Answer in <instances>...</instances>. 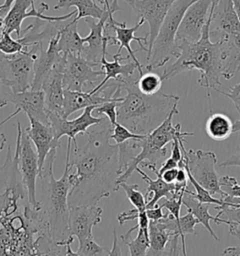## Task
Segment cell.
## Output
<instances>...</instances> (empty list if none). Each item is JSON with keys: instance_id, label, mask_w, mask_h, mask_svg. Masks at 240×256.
I'll return each mask as SVG.
<instances>
[{"instance_id": "cell-1", "label": "cell", "mask_w": 240, "mask_h": 256, "mask_svg": "<svg viewBox=\"0 0 240 256\" xmlns=\"http://www.w3.org/2000/svg\"><path fill=\"white\" fill-rule=\"evenodd\" d=\"M19 170L0 173V256H56L47 216L33 208Z\"/></svg>"}, {"instance_id": "cell-2", "label": "cell", "mask_w": 240, "mask_h": 256, "mask_svg": "<svg viewBox=\"0 0 240 256\" xmlns=\"http://www.w3.org/2000/svg\"><path fill=\"white\" fill-rule=\"evenodd\" d=\"M114 126L107 118L88 130V143L74 150V157L70 160L72 190L68 204L96 206L104 199L120 190L118 174V144H111L110 139Z\"/></svg>"}, {"instance_id": "cell-3", "label": "cell", "mask_w": 240, "mask_h": 256, "mask_svg": "<svg viewBox=\"0 0 240 256\" xmlns=\"http://www.w3.org/2000/svg\"><path fill=\"white\" fill-rule=\"evenodd\" d=\"M213 8L214 0L212 1L210 17L202 30L201 38L196 42L185 40L178 42L180 56L171 66L164 68L162 76V80L167 81L185 70H199L200 78L198 83L206 90L210 109H212L211 90H216L218 86H222L220 77H224L228 68L234 48L232 40L228 37L220 38L217 42L210 40Z\"/></svg>"}, {"instance_id": "cell-4", "label": "cell", "mask_w": 240, "mask_h": 256, "mask_svg": "<svg viewBox=\"0 0 240 256\" xmlns=\"http://www.w3.org/2000/svg\"><path fill=\"white\" fill-rule=\"evenodd\" d=\"M122 90L127 92L118 106V123L136 134L146 136L160 126L178 104L180 96L160 91L152 96L144 95L134 77L116 80Z\"/></svg>"}, {"instance_id": "cell-5", "label": "cell", "mask_w": 240, "mask_h": 256, "mask_svg": "<svg viewBox=\"0 0 240 256\" xmlns=\"http://www.w3.org/2000/svg\"><path fill=\"white\" fill-rule=\"evenodd\" d=\"M72 142L70 139H68L66 164L64 173L60 180H56L54 176V164L56 158L58 148H54L48 154L42 172L38 176L42 182L44 196L40 203L47 216L52 240L56 242L65 241L72 236L68 226L70 208L68 204V196L72 190L70 174L72 170L70 167Z\"/></svg>"}, {"instance_id": "cell-6", "label": "cell", "mask_w": 240, "mask_h": 256, "mask_svg": "<svg viewBox=\"0 0 240 256\" xmlns=\"http://www.w3.org/2000/svg\"><path fill=\"white\" fill-rule=\"evenodd\" d=\"M178 104H174L172 111L168 114V116L160 126L150 134H146L142 139L134 140L135 148H140L141 152L136 155L127 172L120 176L118 180V183L127 182L132 174L135 172L136 168L144 162H148L152 164L157 166L158 160L167 157L168 150L166 146L170 142H172L174 138L178 136H194V132H183L181 130V124L178 123L176 125H172V118L174 114L180 113L178 109Z\"/></svg>"}, {"instance_id": "cell-7", "label": "cell", "mask_w": 240, "mask_h": 256, "mask_svg": "<svg viewBox=\"0 0 240 256\" xmlns=\"http://www.w3.org/2000/svg\"><path fill=\"white\" fill-rule=\"evenodd\" d=\"M196 0H176L167 12L150 53L146 56L148 72L160 68L172 58L178 60L180 52L176 44V33L188 7Z\"/></svg>"}, {"instance_id": "cell-8", "label": "cell", "mask_w": 240, "mask_h": 256, "mask_svg": "<svg viewBox=\"0 0 240 256\" xmlns=\"http://www.w3.org/2000/svg\"><path fill=\"white\" fill-rule=\"evenodd\" d=\"M186 142L185 138H180L183 160L190 173L211 196L218 194L220 198H224L226 194L220 187V178L216 171L218 162L216 154L212 151H195L194 150L187 151L184 146Z\"/></svg>"}, {"instance_id": "cell-9", "label": "cell", "mask_w": 240, "mask_h": 256, "mask_svg": "<svg viewBox=\"0 0 240 256\" xmlns=\"http://www.w3.org/2000/svg\"><path fill=\"white\" fill-rule=\"evenodd\" d=\"M0 79L15 93L31 90L34 79V58L31 50L14 54L0 52Z\"/></svg>"}, {"instance_id": "cell-10", "label": "cell", "mask_w": 240, "mask_h": 256, "mask_svg": "<svg viewBox=\"0 0 240 256\" xmlns=\"http://www.w3.org/2000/svg\"><path fill=\"white\" fill-rule=\"evenodd\" d=\"M16 146L19 150V169L24 185L28 190V203L33 208L40 210L42 206L36 196L37 178L40 174L37 151L34 150L32 142L26 132L22 130L20 122H17Z\"/></svg>"}, {"instance_id": "cell-11", "label": "cell", "mask_w": 240, "mask_h": 256, "mask_svg": "<svg viewBox=\"0 0 240 256\" xmlns=\"http://www.w3.org/2000/svg\"><path fill=\"white\" fill-rule=\"evenodd\" d=\"M93 68L81 54H66L63 76L65 90L90 92L96 88L104 81L105 70Z\"/></svg>"}, {"instance_id": "cell-12", "label": "cell", "mask_w": 240, "mask_h": 256, "mask_svg": "<svg viewBox=\"0 0 240 256\" xmlns=\"http://www.w3.org/2000/svg\"><path fill=\"white\" fill-rule=\"evenodd\" d=\"M95 108L97 107L90 106L84 109L82 114L72 120H64L58 114L47 111L49 118V125L52 128L56 140L60 141L61 137L67 136L68 139H70L72 141L74 150L78 148L79 146L76 141V136L86 134L88 128L91 126L100 124L104 120V118H96L92 116Z\"/></svg>"}, {"instance_id": "cell-13", "label": "cell", "mask_w": 240, "mask_h": 256, "mask_svg": "<svg viewBox=\"0 0 240 256\" xmlns=\"http://www.w3.org/2000/svg\"><path fill=\"white\" fill-rule=\"evenodd\" d=\"M213 0H196L185 12L176 33V44L180 42H196L202 37L208 23Z\"/></svg>"}, {"instance_id": "cell-14", "label": "cell", "mask_w": 240, "mask_h": 256, "mask_svg": "<svg viewBox=\"0 0 240 256\" xmlns=\"http://www.w3.org/2000/svg\"><path fill=\"white\" fill-rule=\"evenodd\" d=\"M176 0H132L128 4L134 10L139 18H142L150 26L148 54L157 38L158 31L164 21L168 10Z\"/></svg>"}, {"instance_id": "cell-15", "label": "cell", "mask_w": 240, "mask_h": 256, "mask_svg": "<svg viewBox=\"0 0 240 256\" xmlns=\"http://www.w3.org/2000/svg\"><path fill=\"white\" fill-rule=\"evenodd\" d=\"M240 34V21L232 0H214L210 40L232 38Z\"/></svg>"}, {"instance_id": "cell-16", "label": "cell", "mask_w": 240, "mask_h": 256, "mask_svg": "<svg viewBox=\"0 0 240 256\" xmlns=\"http://www.w3.org/2000/svg\"><path fill=\"white\" fill-rule=\"evenodd\" d=\"M58 35L49 40L48 49L44 51L42 44L32 46L31 52L34 58V79L31 90H42L47 77L63 58V54L58 49Z\"/></svg>"}, {"instance_id": "cell-17", "label": "cell", "mask_w": 240, "mask_h": 256, "mask_svg": "<svg viewBox=\"0 0 240 256\" xmlns=\"http://www.w3.org/2000/svg\"><path fill=\"white\" fill-rule=\"evenodd\" d=\"M102 208L96 206H74L70 208V233L79 242L93 238V228L102 222Z\"/></svg>"}, {"instance_id": "cell-18", "label": "cell", "mask_w": 240, "mask_h": 256, "mask_svg": "<svg viewBox=\"0 0 240 256\" xmlns=\"http://www.w3.org/2000/svg\"><path fill=\"white\" fill-rule=\"evenodd\" d=\"M104 8L106 10V12L104 17L98 20V22H95L94 19L90 17L86 18L84 21L90 26V33L88 36L82 38L84 44H88V46L84 47L81 56L94 67L100 65L102 56L107 52L108 48V42L107 38L104 36V30L105 24L109 18V14L112 12L107 6H104Z\"/></svg>"}, {"instance_id": "cell-19", "label": "cell", "mask_w": 240, "mask_h": 256, "mask_svg": "<svg viewBox=\"0 0 240 256\" xmlns=\"http://www.w3.org/2000/svg\"><path fill=\"white\" fill-rule=\"evenodd\" d=\"M30 126L24 128L28 136L30 138L32 144H34L38 158V166H40V174L42 172L44 166L45 160L48 154L54 148H60L61 142L56 141L54 134L50 125H45L44 123L36 120L32 118H28ZM38 174V176H40Z\"/></svg>"}, {"instance_id": "cell-20", "label": "cell", "mask_w": 240, "mask_h": 256, "mask_svg": "<svg viewBox=\"0 0 240 256\" xmlns=\"http://www.w3.org/2000/svg\"><path fill=\"white\" fill-rule=\"evenodd\" d=\"M10 102L14 104L16 109H20L26 114L28 118L49 125V118L45 106V94L44 90H30L12 93Z\"/></svg>"}, {"instance_id": "cell-21", "label": "cell", "mask_w": 240, "mask_h": 256, "mask_svg": "<svg viewBox=\"0 0 240 256\" xmlns=\"http://www.w3.org/2000/svg\"><path fill=\"white\" fill-rule=\"evenodd\" d=\"M65 60L66 54H63L62 60L52 70L42 88V90H44L45 94V106L47 111L56 114L60 116L62 114L64 104L65 88L63 84V76Z\"/></svg>"}, {"instance_id": "cell-22", "label": "cell", "mask_w": 240, "mask_h": 256, "mask_svg": "<svg viewBox=\"0 0 240 256\" xmlns=\"http://www.w3.org/2000/svg\"><path fill=\"white\" fill-rule=\"evenodd\" d=\"M144 23H146V21L142 18H140L139 21L135 24L134 28H127L126 22H123L121 26H112V30L116 33V36H114L116 42H118V46H120L118 54H121L122 49L126 48L130 58L137 65L139 76H140L144 74V72H142V64L135 56V53L138 50H132V48L130 47V44H132V40H136L138 42V44L141 47V49L148 53V34H146L144 37H135L134 36L135 32L139 30Z\"/></svg>"}, {"instance_id": "cell-23", "label": "cell", "mask_w": 240, "mask_h": 256, "mask_svg": "<svg viewBox=\"0 0 240 256\" xmlns=\"http://www.w3.org/2000/svg\"><path fill=\"white\" fill-rule=\"evenodd\" d=\"M176 234L172 232L164 218L157 222L150 220V248L148 250V256H168L170 242Z\"/></svg>"}, {"instance_id": "cell-24", "label": "cell", "mask_w": 240, "mask_h": 256, "mask_svg": "<svg viewBox=\"0 0 240 256\" xmlns=\"http://www.w3.org/2000/svg\"><path fill=\"white\" fill-rule=\"evenodd\" d=\"M135 171L141 174L142 180L146 181L148 185L144 194V197L148 201L146 210L155 208L158 203V201L162 198H171L176 192H183L178 188L176 183H167L158 174H157V180H153L150 176L144 173L142 168L139 166L136 168Z\"/></svg>"}, {"instance_id": "cell-25", "label": "cell", "mask_w": 240, "mask_h": 256, "mask_svg": "<svg viewBox=\"0 0 240 256\" xmlns=\"http://www.w3.org/2000/svg\"><path fill=\"white\" fill-rule=\"evenodd\" d=\"M106 54L107 52L104 54L102 58L100 61V65L102 68L105 70V77L104 81L98 86L96 88H94L93 90L90 91L91 93H95L96 91L98 90L104 84L107 83L110 80H118V78L122 79H128L132 78L134 74L135 70L138 67L135 64L134 61H128L126 64H120L121 61L128 60L130 58V56H127L125 58L121 56V54H116L112 56L114 61L109 62L106 60ZM132 60V58H130Z\"/></svg>"}, {"instance_id": "cell-26", "label": "cell", "mask_w": 240, "mask_h": 256, "mask_svg": "<svg viewBox=\"0 0 240 256\" xmlns=\"http://www.w3.org/2000/svg\"><path fill=\"white\" fill-rule=\"evenodd\" d=\"M78 21L68 20L66 26L58 33V49L63 54H81L84 44L77 30Z\"/></svg>"}, {"instance_id": "cell-27", "label": "cell", "mask_w": 240, "mask_h": 256, "mask_svg": "<svg viewBox=\"0 0 240 256\" xmlns=\"http://www.w3.org/2000/svg\"><path fill=\"white\" fill-rule=\"evenodd\" d=\"M35 1L37 0H15L8 14L2 19V31L8 34L15 32L17 38H21L22 21L26 19L28 10Z\"/></svg>"}, {"instance_id": "cell-28", "label": "cell", "mask_w": 240, "mask_h": 256, "mask_svg": "<svg viewBox=\"0 0 240 256\" xmlns=\"http://www.w3.org/2000/svg\"><path fill=\"white\" fill-rule=\"evenodd\" d=\"M182 204L187 208L188 211H190L195 218L198 220L199 224L204 226V228L210 232V234L215 240L220 241L217 234L212 230L210 226V222L213 220L216 224H218V218L215 216L213 217L210 215V204L202 203L199 200H197L194 196H192L190 192H185Z\"/></svg>"}, {"instance_id": "cell-29", "label": "cell", "mask_w": 240, "mask_h": 256, "mask_svg": "<svg viewBox=\"0 0 240 256\" xmlns=\"http://www.w3.org/2000/svg\"><path fill=\"white\" fill-rule=\"evenodd\" d=\"M70 7L77 8V16L74 19L79 21L82 18H93L100 20L104 16L106 10L104 8L98 7L94 2V0H60L54 8L61 10V8H70Z\"/></svg>"}, {"instance_id": "cell-30", "label": "cell", "mask_w": 240, "mask_h": 256, "mask_svg": "<svg viewBox=\"0 0 240 256\" xmlns=\"http://www.w3.org/2000/svg\"><path fill=\"white\" fill-rule=\"evenodd\" d=\"M206 130L208 136L212 140L224 141L234 134V123L224 114H213L206 121Z\"/></svg>"}, {"instance_id": "cell-31", "label": "cell", "mask_w": 240, "mask_h": 256, "mask_svg": "<svg viewBox=\"0 0 240 256\" xmlns=\"http://www.w3.org/2000/svg\"><path fill=\"white\" fill-rule=\"evenodd\" d=\"M162 76H158L152 72H148L139 77L136 81L138 90L141 93L146 96H152L158 93L162 86Z\"/></svg>"}, {"instance_id": "cell-32", "label": "cell", "mask_w": 240, "mask_h": 256, "mask_svg": "<svg viewBox=\"0 0 240 256\" xmlns=\"http://www.w3.org/2000/svg\"><path fill=\"white\" fill-rule=\"evenodd\" d=\"M137 231V236L134 240L123 238L128 245L130 256H148L150 248L148 231H144L142 228H138Z\"/></svg>"}, {"instance_id": "cell-33", "label": "cell", "mask_w": 240, "mask_h": 256, "mask_svg": "<svg viewBox=\"0 0 240 256\" xmlns=\"http://www.w3.org/2000/svg\"><path fill=\"white\" fill-rule=\"evenodd\" d=\"M120 188L124 190L128 201L134 206L139 212H144L146 210V204L148 201L144 197V194L139 190L138 184H128L127 182L120 183Z\"/></svg>"}, {"instance_id": "cell-34", "label": "cell", "mask_w": 240, "mask_h": 256, "mask_svg": "<svg viewBox=\"0 0 240 256\" xmlns=\"http://www.w3.org/2000/svg\"><path fill=\"white\" fill-rule=\"evenodd\" d=\"M77 252L81 256H109L111 250L100 246L94 238L79 242Z\"/></svg>"}, {"instance_id": "cell-35", "label": "cell", "mask_w": 240, "mask_h": 256, "mask_svg": "<svg viewBox=\"0 0 240 256\" xmlns=\"http://www.w3.org/2000/svg\"><path fill=\"white\" fill-rule=\"evenodd\" d=\"M24 51H28L21 42L17 38L16 40L12 38L10 34L7 32H3L2 37L0 38V52L4 54H14L21 53Z\"/></svg>"}, {"instance_id": "cell-36", "label": "cell", "mask_w": 240, "mask_h": 256, "mask_svg": "<svg viewBox=\"0 0 240 256\" xmlns=\"http://www.w3.org/2000/svg\"><path fill=\"white\" fill-rule=\"evenodd\" d=\"M122 100H123V97L116 98L112 102H105L104 104L95 108L94 112L98 116L105 114L106 118L110 120L111 124L114 127V125L118 123V106Z\"/></svg>"}, {"instance_id": "cell-37", "label": "cell", "mask_w": 240, "mask_h": 256, "mask_svg": "<svg viewBox=\"0 0 240 256\" xmlns=\"http://www.w3.org/2000/svg\"><path fill=\"white\" fill-rule=\"evenodd\" d=\"M144 136H146L134 134L125 126L121 125L120 123H116L112 130L111 139H112L116 143V144H120L124 142L130 141V140H140V139H142Z\"/></svg>"}, {"instance_id": "cell-38", "label": "cell", "mask_w": 240, "mask_h": 256, "mask_svg": "<svg viewBox=\"0 0 240 256\" xmlns=\"http://www.w3.org/2000/svg\"><path fill=\"white\" fill-rule=\"evenodd\" d=\"M220 187H224V192L226 196L229 197H236L240 198V185L236 178L231 176H224L220 178Z\"/></svg>"}, {"instance_id": "cell-39", "label": "cell", "mask_w": 240, "mask_h": 256, "mask_svg": "<svg viewBox=\"0 0 240 256\" xmlns=\"http://www.w3.org/2000/svg\"><path fill=\"white\" fill-rule=\"evenodd\" d=\"M109 256H130L128 245L122 236H118L116 230H114V240Z\"/></svg>"}, {"instance_id": "cell-40", "label": "cell", "mask_w": 240, "mask_h": 256, "mask_svg": "<svg viewBox=\"0 0 240 256\" xmlns=\"http://www.w3.org/2000/svg\"><path fill=\"white\" fill-rule=\"evenodd\" d=\"M215 91H217L218 93H220V94L226 96L227 98H230L236 107L238 113L240 114V83L234 86H231L229 92H224V91L218 90H216Z\"/></svg>"}, {"instance_id": "cell-41", "label": "cell", "mask_w": 240, "mask_h": 256, "mask_svg": "<svg viewBox=\"0 0 240 256\" xmlns=\"http://www.w3.org/2000/svg\"><path fill=\"white\" fill-rule=\"evenodd\" d=\"M74 240V236H70L66 240L58 242L60 246L56 256H81L78 252H74V250L72 248V244Z\"/></svg>"}, {"instance_id": "cell-42", "label": "cell", "mask_w": 240, "mask_h": 256, "mask_svg": "<svg viewBox=\"0 0 240 256\" xmlns=\"http://www.w3.org/2000/svg\"><path fill=\"white\" fill-rule=\"evenodd\" d=\"M12 93H14V90L0 79V108L10 104L8 100Z\"/></svg>"}, {"instance_id": "cell-43", "label": "cell", "mask_w": 240, "mask_h": 256, "mask_svg": "<svg viewBox=\"0 0 240 256\" xmlns=\"http://www.w3.org/2000/svg\"><path fill=\"white\" fill-rule=\"evenodd\" d=\"M138 215H139V211L137 210L136 208L125 211V212H121L118 216V220L120 226H124L128 222L137 220Z\"/></svg>"}, {"instance_id": "cell-44", "label": "cell", "mask_w": 240, "mask_h": 256, "mask_svg": "<svg viewBox=\"0 0 240 256\" xmlns=\"http://www.w3.org/2000/svg\"><path fill=\"white\" fill-rule=\"evenodd\" d=\"M186 136H178L176 138L174 139L172 141V153H171V158L174 160L176 162H180L183 158V154L181 150V146H180V138H185Z\"/></svg>"}, {"instance_id": "cell-45", "label": "cell", "mask_w": 240, "mask_h": 256, "mask_svg": "<svg viewBox=\"0 0 240 256\" xmlns=\"http://www.w3.org/2000/svg\"><path fill=\"white\" fill-rule=\"evenodd\" d=\"M146 215H148V218H150V220L157 222V220H160L164 218L166 214L164 213L162 208L157 204L153 208L146 210Z\"/></svg>"}, {"instance_id": "cell-46", "label": "cell", "mask_w": 240, "mask_h": 256, "mask_svg": "<svg viewBox=\"0 0 240 256\" xmlns=\"http://www.w3.org/2000/svg\"><path fill=\"white\" fill-rule=\"evenodd\" d=\"M240 167V150L232 154L229 158H226L222 164H220L222 168H227V167Z\"/></svg>"}, {"instance_id": "cell-47", "label": "cell", "mask_w": 240, "mask_h": 256, "mask_svg": "<svg viewBox=\"0 0 240 256\" xmlns=\"http://www.w3.org/2000/svg\"><path fill=\"white\" fill-rule=\"evenodd\" d=\"M180 240V236H178V234L172 236L171 242H170L169 252H168V256H180V250H181Z\"/></svg>"}, {"instance_id": "cell-48", "label": "cell", "mask_w": 240, "mask_h": 256, "mask_svg": "<svg viewBox=\"0 0 240 256\" xmlns=\"http://www.w3.org/2000/svg\"><path fill=\"white\" fill-rule=\"evenodd\" d=\"M22 112L20 109H16L14 113L10 114L8 118H6L4 120L1 121L0 122V127H2L5 123H7L8 121L10 120L12 118H14V116H16L18 114H20ZM7 142V138H6V136L4 134H1L0 132V152L3 150V148H4V146H5V144Z\"/></svg>"}, {"instance_id": "cell-49", "label": "cell", "mask_w": 240, "mask_h": 256, "mask_svg": "<svg viewBox=\"0 0 240 256\" xmlns=\"http://www.w3.org/2000/svg\"><path fill=\"white\" fill-rule=\"evenodd\" d=\"M178 173V168H172L170 170L165 171L164 173L160 174V176L162 178V180L167 182V183H176V176ZM157 176V174H156ZM160 176V174H158Z\"/></svg>"}, {"instance_id": "cell-50", "label": "cell", "mask_w": 240, "mask_h": 256, "mask_svg": "<svg viewBox=\"0 0 240 256\" xmlns=\"http://www.w3.org/2000/svg\"><path fill=\"white\" fill-rule=\"evenodd\" d=\"M125 2L127 1H132V0H124ZM98 2L104 7L107 6L108 8H110V10L112 12V14L121 10V8L118 6V0H98Z\"/></svg>"}, {"instance_id": "cell-51", "label": "cell", "mask_w": 240, "mask_h": 256, "mask_svg": "<svg viewBox=\"0 0 240 256\" xmlns=\"http://www.w3.org/2000/svg\"><path fill=\"white\" fill-rule=\"evenodd\" d=\"M15 0H5V2L0 5V18L3 19L5 16H7L8 12L14 4Z\"/></svg>"}, {"instance_id": "cell-52", "label": "cell", "mask_w": 240, "mask_h": 256, "mask_svg": "<svg viewBox=\"0 0 240 256\" xmlns=\"http://www.w3.org/2000/svg\"><path fill=\"white\" fill-rule=\"evenodd\" d=\"M188 182V176L185 168H178V176H176V183L178 184H187Z\"/></svg>"}, {"instance_id": "cell-53", "label": "cell", "mask_w": 240, "mask_h": 256, "mask_svg": "<svg viewBox=\"0 0 240 256\" xmlns=\"http://www.w3.org/2000/svg\"><path fill=\"white\" fill-rule=\"evenodd\" d=\"M220 256H240L238 254V252H236L234 247H228V248H224L222 250V252L220 254Z\"/></svg>"}, {"instance_id": "cell-54", "label": "cell", "mask_w": 240, "mask_h": 256, "mask_svg": "<svg viewBox=\"0 0 240 256\" xmlns=\"http://www.w3.org/2000/svg\"><path fill=\"white\" fill-rule=\"evenodd\" d=\"M220 199H222L225 203L238 204H240V198H236V197L224 196V198H220Z\"/></svg>"}, {"instance_id": "cell-55", "label": "cell", "mask_w": 240, "mask_h": 256, "mask_svg": "<svg viewBox=\"0 0 240 256\" xmlns=\"http://www.w3.org/2000/svg\"><path fill=\"white\" fill-rule=\"evenodd\" d=\"M230 38H231V40H232L234 46H236V47L238 48V50L240 52V34Z\"/></svg>"}, {"instance_id": "cell-56", "label": "cell", "mask_w": 240, "mask_h": 256, "mask_svg": "<svg viewBox=\"0 0 240 256\" xmlns=\"http://www.w3.org/2000/svg\"><path fill=\"white\" fill-rule=\"evenodd\" d=\"M232 4H234V8L236 10V12L238 16L240 21V0H232Z\"/></svg>"}, {"instance_id": "cell-57", "label": "cell", "mask_w": 240, "mask_h": 256, "mask_svg": "<svg viewBox=\"0 0 240 256\" xmlns=\"http://www.w3.org/2000/svg\"><path fill=\"white\" fill-rule=\"evenodd\" d=\"M240 132V120L236 121L234 123V130H232V132L236 134V132Z\"/></svg>"}, {"instance_id": "cell-58", "label": "cell", "mask_w": 240, "mask_h": 256, "mask_svg": "<svg viewBox=\"0 0 240 256\" xmlns=\"http://www.w3.org/2000/svg\"><path fill=\"white\" fill-rule=\"evenodd\" d=\"M234 250H236V252H238V254H240V247H234Z\"/></svg>"}]
</instances>
